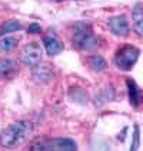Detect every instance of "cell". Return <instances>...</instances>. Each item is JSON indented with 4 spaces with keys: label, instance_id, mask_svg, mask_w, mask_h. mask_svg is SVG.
Returning a JSON list of instances; mask_svg holds the SVG:
<instances>
[{
    "label": "cell",
    "instance_id": "6da1fadb",
    "mask_svg": "<svg viewBox=\"0 0 143 151\" xmlns=\"http://www.w3.org/2000/svg\"><path fill=\"white\" fill-rule=\"evenodd\" d=\"M32 132V124L27 121H19L6 128L0 134V144L3 147H19Z\"/></svg>",
    "mask_w": 143,
    "mask_h": 151
},
{
    "label": "cell",
    "instance_id": "7a4b0ae2",
    "mask_svg": "<svg viewBox=\"0 0 143 151\" xmlns=\"http://www.w3.org/2000/svg\"><path fill=\"white\" fill-rule=\"evenodd\" d=\"M72 42H73V46L79 50H90V49H95L97 46L99 39L89 26L83 24L82 27L77 26L74 29Z\"/></svg>",
    "mask_w": 143,
    "mask_h": 151
},
{
    "label": "cell",
    "instance_id": "3957f363",
    "mask_svg": "<svg viewBox=\"0 0 143 151\" xmlns=\"http://www.w3.org/2000/svg\"><path fill=\"white\" fill-rule=\"evenodd\" d=\"M139 55H140V50L135 46H123L122 49H119V52L116 53L115 56V63L116 66L122 70H130L135 63L137 62L139 59Z\"/></svg>",
    "mask_w": 143,
    "mask_h": 151
},
{
    "label": "cell",
    "instance_id": "277c9868",
    "mask_svg": "<svg viewBox=\"0 0 143 151\" xmlns=\"http://www.w3.org/2000/svg\"><path fill=\"white\" fill-rule=\"evenodd\" d=\"M32 150H76V142L70 138H55L33 145Z\"/></svg>",
    "mask_w": 143,
    "mask_h": 151
},
{
    "label": "cell",
    "instance_id": "5b68a950",
    "mask_svg": "<svg viewBox=\"0 0 143 151\" xmlns=\"http://www.w3.org/2000/svg\"><path fill=\"white\" fill-rule=\"evenodd\" d=\"M20 58H22V62L26 63V65L36 66L42 60V49H40V46L36 42H32V43H29V45L24 46V49L22 50Z\"/></svg>",
    "mask_w": 143,
    "mask_h": 151
},
{
    "label": "cell",
    "instance_id": "8992f818",
    "mask_svg": "<svg viewBox=\"0 0 143 151\" xmlns=\"http://www.w3.org/2000/svg\"><path fill=\"white\" fill-rule=\"evenodd\" d=\"M109 29L116 36H126L129 32V22L125 16H113L109 19Z\"/></svg>",
    "mask_w": 143,
    "mask_h": 151
},
{
    "label": "cell",
    "instance_id": "52a82bcc",
    "mask_svg": "<svg viewBox=\"0 0 143 151\" xmlns=\"http://www.w3.org/2000/svg\"><path fill=\"white\" fill-rule=\"evenodd\" d=\"M43 43H45V47H46L49 55H57V53H60L63 50V43L53 35L45 36Z\"/></svg>",
    "mask_w": 143,
    "mask_h": 151
},
{
    "label": "cell",
    "instance_id": "ba28073f",
    "mask_svg": "<svg viewBox=\"0 0 143 151\" xmlns=\"http://www.w3.org/2000/svg\"><path fill=\"white\" fill-rule=\"evenodd\" d=\"M132 17H133V26H135V30L139 36H142L143 33V9L142 4H136V7L133 9L132 12Z\"/></svg>",
    "mask_w": 143,
    "mask_h": 151
},
{
    "label": "cell",
    "instance_id": "9c48e42d",
    "mask_svg": "<svg viewBox=\"0 0 143 151\" xmlns=\"http://www.w3.org/2000/svg\"><path fill=\"white\" fill-rule=\"evenodd\" d=\"M127 88H129L130 102L135 105V106H139V104H140V99H142V92H140V89L137 88L136 82L132 81V79H127Z\"/></svg>",
    "mask_w": 143,
    "mask_h": 151
},
{
    "label": "cell",
    "instance_id": "30bf717a",
    "mask_svg": "<svg viewBox=\"0 0 143 151\" xmlns=\"http://www.w3.org/2000/svg\"><path fill=\"white\" fill-rule=\"evenodd\" d=\"M19 40L14 36H4L0 39V50L1 52H12L14 47L17 46Z\"/></svg>",
    "mask_w": 143,
    "mask_h": 151
},
{
    "label": "cell",
    "instance_id": "8fae6325",
    "mask_svg": "<svg viewBox=\"0 0 143 151\" xmlns=\"http://www.w3.org/2000/svg\"><path fill=\"white\" fill-rule=\"evenodd\" d=\"M22 29V24L17 20H7L0 26V35H7V33H12V32H16Z\"/></svg>",
    "mask_w": 143,
    "mask_h": 151
},
{
    "label": "cell",
    "instance_id": "7c38bea8",
    "mask_svg": "<svg viewBox=\"0 0 143 151\" xmlns=\"http://www.w3.org/2000/svg\"><path fill=\"white\" fill-rule=\"evenodd\" d=\"M87 63H89V66L93 70H96V72H99V70L106 68V60L102 58V56H97V55L90 56V58L87 59Z\"/></svg>",
    "mask_w": 143,
    "mask_h": 151
},
{
    "label": "cell",
    "instance_id": "4fadbf2b",
    "mask_svg": "<svg viewBox=\"0 0 143 151\" xmlns=\"http://www.w3.org/2000/svg\"><path fill=\"white\" fill-rule=\"evenodd\" d=\"M14 69V65L10 59H0V76H6L12 73Z\"/></svg>",
    "mask_w": 143,
    "mask_h": 151
},
{
    "label": "cell",
    "instance_id": "5bb4252c",
    "mask_svg": "<svg viewBox=\"0 0 143 151\" xmlns=\"http://www.w3.org/2000/svg\"><path fill=\"white\" fill-rule=\"evenodd\" d=\"M137 147H139V127L136 125V127H135V145H133L132 148L136 150Z\"/></svg>",
    "mask_w": 143,
    "mask_h": 151
},
{
    "label": "cell",
    "instance_id": "9a60e30c",
    "mask_svg": "<svg viewBox=\"0 0 143 151\" xmlns=\"http://www.w3.org/2000/svg\"><path fill=\"white\" fill-rule=\"evenodd\" d=\"M29 32H30V33H35V32H40V26H39V24H32V26L29 27Z\"/></svg>",
    "mask_w": 143,
    "mask_h": 151
}]
</instances>
